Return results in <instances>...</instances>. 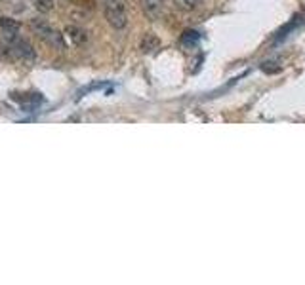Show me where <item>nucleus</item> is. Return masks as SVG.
<instances>
[{
    "mask_svg": "<svg viewBox=\"0 0 305 285\" xmlns=\"http://www.w3.org/2000/svg\"><path fill=\"white\" fill-rule=\"evenodd\" d=\"M103 12H105V19L109 21V25L116 31L128 25L126 0H103Z\"/></svg>",
    "mask_w": 305,
    "mask_h": 285,
    "instance_id": "obj_1",
    "label": "nucleus"
},
{
    "mask_svg": "<svg viewBox=\"0 0 305 285\" xmlns=\"http://www.w3.org/2000/svg\"><path fill=\"white\" fill-rule=\"evenodd\" d=\"M174 4H176V8L181 10V12H193V10L200 4V0H174Z\"/></svg>",
    "mask_w": 305,
    "mask_h": 285,
    "instance_id": "obj_8",
    "label": "nucleus"
},
{
    "mask_svg": "<svg viewBox=\"0 0 305 285\" xmlns=\"http://www.w3.org/2000/svg\"><path fill=\"white\" fill-rule=\"evenodd\" d=\"M183 44H195L198 40V33L197 31H187V33L183 34Z\"/></svg>",
    "mask_w": 305,
    "mask_h": 285,
    "instance_id": "obj_10",
    "label": "nucleus"
},
{
    "mask_svg": "<svg viewBox=\"0 0 305 285\" xmlns=\"http://www.w3.org/2000/svg\"><path fill=\"white\" fill-rule=\"evenodd\" d=\"M0 31H2V36L6 40L8 44H12L15 38H19V23L12 17H0Z\"/></svg>",
    "mask_w": 305,
    "mask_h": 285,
    "instance_id": "obj_4",
    "label": "nucleus"
},
{
    "mask_svg": "<svg viewBox=\"0 0 305 285\" xmlns=\"http://www.w3.org/2000/svg\"><path fill=\"white\" fill-rule=\"evenodd\" d=\"M139 4H141V10L149 15L151 19L160 17V13L164 10V0H139Z\"/></svg>",
    "mask_w": 305,
    "mask_h": 285,
    "instance_id": "obj_5",
    "label": "nucleus"
},
{
    "mask_svg": "<svg viewBox=\"0 0 305 285\" xmlns=\"http://www.w3.org/2000/svg\"><path fill=\"white\" fill-rule=\"evenodd\" d=\"M31 27L34 29V33L38 34L46 44H50L52 48H55V50H59V52H63V50H67V44H65V36L59 33V31H55V29H52V27L48 25V23H44V21H31Z\"/></svg>",
    "mask_w": 305,
    "mask_h": 285,
    "instance_id": "obj_2",
    "label": "nucleus"
},
{
    "mask_svg": "<svg viewBox=\"0 0 305 285\" xmlns=\"http://www.w3.org/2000/svg\"><path fill=\"white\" fill-rule=\"evenodd\" d=\"M158 46H160V40H158V36L153 34V33L145 34V36L141 38V44H139V48H141L143 53L155 52V50H158Z\"/></svg>",
    "mask_w": 305,
    "mask_h": 285,
    "instance_id": "obj_7",
    "label": "nucleus"
},
{
    "mask_svg": "<svg viewBox=\"0 0 305 285\" xmlns=\"http://www.w3.org/2000/svg\"><path fill=\"white\" fill-rule=\"evenodd\" d=\"M33 4L40 13H48V12H52V10H54L55 2L54 0H33Z\"/></svg>",
    "mask_w": 305,
    "mask_h": 285,
    "instance_id": "obj_9",
    "label": "nucleus"
},
{
    "mask_svg": "<svg viewBox=\"0 0 305 285\" xmlns=\"http://www.w3.org/2000/svg\"><path fill=\"white\" fill-rule=\"evenodd\" d=\"M8 48H10V55L15 57V59H19L25 65H33L36 61V52H34V48L31 46L29 40L15 38L12 44H8Z\"/></svg>",
    "mask_w": 305,
    "mask_h": 285,
    "instance_id": "obj_3",
    "label": "nucleus"
},
{
    "mask_svg": "<svg viewBox=\"0 0 305 285\" xmlns=\"http://www.w3.org/2000/svg\"><path fill=\"white\" fill-rule=\"evenodd\" d=\"M65 36L73 40V44H76V46H80V44H84V42L88 40L86 31L76 25H69L67 29H65Z\"/></svg>",
    "mask_w": 305,
    "mask_h": 285,
    "instance_id": "obj_6",
    "label": "nucleus"
}]
</instances>
